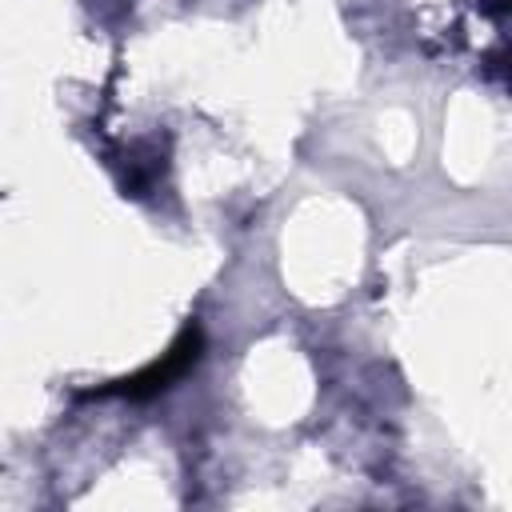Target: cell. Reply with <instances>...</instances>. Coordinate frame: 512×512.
<instances>
[{"instance_id":"obj_1","label":"cell","mask_w":512,"mask_h":512,"mask_svg":"<svg viewBox=\"0 0 512 512\" xmlns=\"http://www.w3.org/2000/svg\"><path fill=\"white\" fill-rule=\"evenodd\" d=\"M196 360H200V328H184V332H180V340H176V344H172L156 364H148L144 372H136V376H128V380H116V384H112V388H104V392L132 396V400L156 396L160 388H168L172 380H180Z\"/></svg>"}]
</instances>
